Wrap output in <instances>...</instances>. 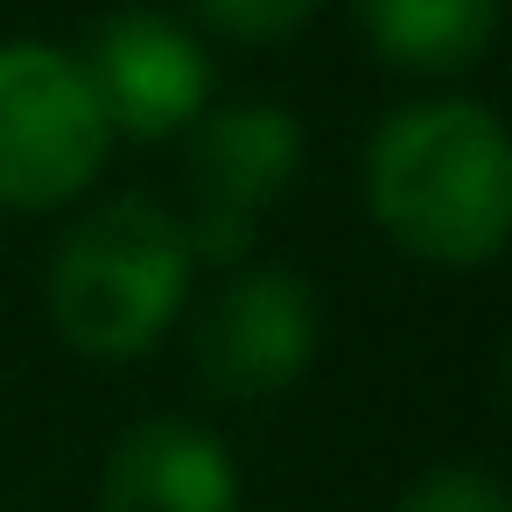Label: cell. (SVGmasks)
<instances>
[{
	"label": "cell",
	"instance_id": "6da1fadb",
	"mask_svg": "<svg viewBox=\"0 0 512 512\" xmlns=\"http://www.w3.org/2000/svg\"><path fill=\"white\" fill-rule=\"evenodd\" d=\"M372 225L428 267H484L512 246V127L484 99H414L365 148Z\"/></svg>",
	"mask_w": 512,
	"mask_h": 512
},
{
	"label": "cell",
	"instance_id": "7a4b0ae2",
	"mask_svg": "<svg viewBox=\"0 0 512 512\" xmlns=\"http://www.w3.org/2000/svg\"><path fill=\"white\" fill-rule=\"evenodd\" d=\"M190 281H197V253H190L183 211L127 190V197L92 204L50 246L43 302H50L57 337L78 358L127 365V358H148L176 330Z\"/></svg>",
	"mask_w": 512,
	"mask_h": 512
},
{
	"label": "cell",
	"instance_id": "3957f363",
	"mask_svg": "<svg viewBox=\"0 0 512 512\" xmlns=\"http://www.w3.org/2000/svg\"><path fill=\"white\" fill-rule=\"evenodd\" d=\"M113 148L120 134L71 50L36 36L0 43V211L50 218L78 204Z\"/></svg>",
	"mask_w": 512,
	"mask_h": 512
},
{
	"label": "cell",
	"instance_id": "277c9868",
	"mask_svg": "<svg viewBox=\"0 0 512 512\" xmlns=\"http://www.w3.org/2000/svg\"><path fill=\"white\" fill-rule=\"evenodd\" d=\"M190 141V253L197 267H239L260 239V218L302 176V120L281 99L204 106Z\"/></svg>",
	"mask_w": 512,
	"mask_h": 512
},
{
	"label": "cell",
	"instance_id": "5b68a950",
	"mask_svg": "<svg viewBox=\"0 0 512 512\" xmlns=\"http://www.w3.org/2000/svg\"><path fill=\"white\" fill-rule=\"evenodd\" d=\"M323 344L316 288L295 267L274 260H239L218 267V288L197 302L190 323V358L197 379L218 400H274L288 393Z\"/></svg>",
	"mask_w": 512,
	"mask_h": 512
},
{
	"label": "cell",
	"instance_id": "8992f818",
	"mask_svg": "<svg viewBox=\"0 0 512 512\" xmlns=\"http://www.w3.org/2000/svg\"><path fill=\"white\" fill-rule=\"evenodd\" d=\"M85 78L120 141H176L211 106V57L204 43L162 8H113L85 36Z\"/></svg>",
	"mask_w": 512,
	"mask_h": 512
},
{
	"label": "cell",
	"instance_id": "52a82bcc",
	"mask_svg": "<svg viewBox=\"0 0 512 512\" xmlns=\"http://www.w3.org/2000/svg\"><path fill=\"white\" fill-rule=\"evenodd\" d=\"M99 512H239L232 449L183 414L134 421L99 477Z\"/></svg>",
	"mask_w": 512,
	"mask_h": 512
},
{
	"label": "cell",
	"instance_id": "ba28073f",
	"mask_svg": "<svg viewBox=\"0 0 512 512\" xmlns=\"http://www.w3.org/2000/svg\"><path fill=\"white\" fill-rule=\"evenodd\" d=\"M365 43L407 78H463L505 29V0H358Z\"/></svg>",
	"mask_w": 512,
	"mask_h": 512
},
{
	"label": "cell",
	"instance_id": "9c48e42d",
	"mask_svg": "<svg viewBox=\"0 0 512 512\" xmlns=\"http://www.w3.org/2000/svg\"><path fill=\"white\" fill-rule=\"evenodd\" d=\"M393 512H512V491L477 463H435L393 498Z\"/></svg>",
	"mask_w": 512,
	"mask_h": 512
},
{
	"label": "cell",
	"instance_id": "30bf717a",
	"mask_svg": "<svg viewBox=\"0 0 512 512\" xmlns=\"http://www.w3.org/2000/svg\"><path fill=\"white\" fill-rule=\"evenodd\" d=\"M316 8L323 0H197V15L232 43H288L295 29H309Z\"/></svg>",
	"mask_w": 512,
	"mask_h": 512
},
{
	"label": "cell",
	"instance_id": "8fae6325",
	"mask_svg": "<svg viewBox=\"0 0 512 512\" xmlns=\"http://www.w3.org/2000/svg\"><path fill=\"white\" fill-rule=\"evenodd\" d=\"M505 407H512V344H505Z\"/></svg>",
	"mask_w": 512,
	"mask_h": 512
}]
</instances>
